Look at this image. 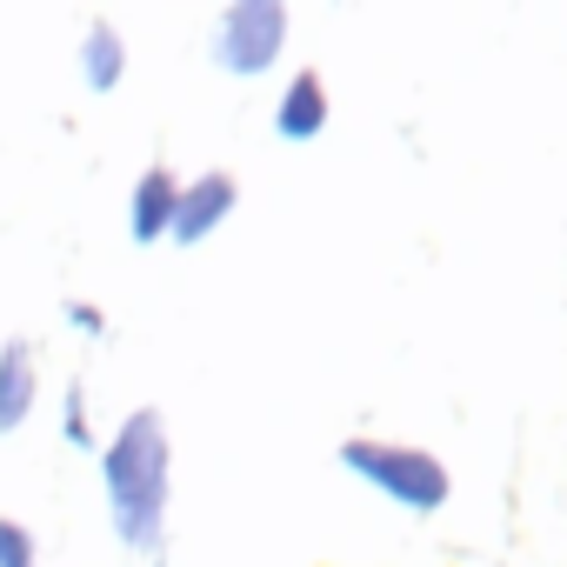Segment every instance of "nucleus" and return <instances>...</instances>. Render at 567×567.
I'll return each mask as SVG.
<instances>
[{"mask_svg": "<svg viewBox=\"0 0 567 567\" xmlns=\"http://www.w3.org/2000/svg\"><path fill=\"white\" fill-rule=\"evenodd\" d=\"M174 200H181V181L167 174V167H147L141 181H134V200H127V234L147 247V240H161L167 227H174Z\"/></svg>", "mask_w": 567, "mask_h": 567, "instance_id": "423d86ee", "label": "nucleus"}, {"mask_svg": "<svg viewBox=\"0 0 567 567\" xmlns=\"http://www.w3.org/2000/svg\"><path fill=\"white\" fill-rule=\"evenodd\" d=\"M121 74H127V48H121V34H114L107 21H94V28L81 34V81H87L94 94H114Z\"/></svg>", "mask_w": 567, "mask_h": 567, "instance_id": "6e6552de", "label": "nucleus"}, {"mask_svg": "<svg viewBox=\"0 0 567 567\" xmlns=\"http://www.w3.org/2000/svg\"><path fill=\"white\" fill-rule=\"evenodd\" d=\"M68 321H74L81 334H107V321H101V308H87V301H68Z\"/></svg>", "mask_w": 567, "mask_h": 567, "instance_id": "9b49d317", "label": "nucleus"}, {"mask_svg": "<svg viewBox=\"0 0 567 567\" xmlns=\"http://www.w3.org/2000/svg\"><path fill=\"white\" fill-rule=\"evenodd\" d=\"M274 127H280V141H315L328 127V87H321V74H295L288 81V94H280V107H274Z\"/></svg>", "mask_w": 567, "mask_h": 567, "instance_id": "0eeeda50", "label": "nucleus"}, {"mask_svg": "<svg viewBox=\"0 0 567 567\" xmlns=\"http://www.w3.org/2000/svg\"><path fill=\"white\" fill-rule=\"evenodd\" d=\"M34 394H41L34 348H28V341H8V348H0V434L28 427V414H34Z\"/></svg>", "mask_w": 567, "mask_h": 567, "instance_id": "39448f33", "label": "nucleus"}, {"mask_svg": "<svg viewBox=\"0 0 567 567\" xmlns=\"http://www.w3.org/2000/svg\"><path fill=\"white\" fill-rule=\"evenodd\" d=\"M101 481H107L114 534L134 554H161V534H167V421L154 408H134L121 421V434L101 447Z\"/></svg>", "mask_w": 567, "mask_h": 567, "instance_id": "f257e3e1", "label": "nucleus"}, {"mask_svg": "<svg viewBox=\"0 0 567 567\" xmlns=\"http://www.w3.org/2000/svg\"><path fill=\"white\" fill-rule=\"evenodd\" d=\"M0 567H41L34 534H28L21 520H8V514H0Z\"/></svg>", "mask_w": 567, "mask_h": 567, "instance_id": "9d476101", "label": "nucleus"}, {"mask_svg": "<svg viewBox=\"0 0 567 567\" xmlns=\"http://www.w3.org/2000/svg\"><path fill=\"white\" fill-rule=\"evenodd\" d=\"M61 441H68V447H94V427H87V394H81V381L61 394Z\"/></svg>", "mask_w": 567, "mask_h": 567, "instance_id": "1a4fd4ad", "label": "nucleus"}, {"mask_svg": "<svg viewBox=\"0 0 567 567\" xmlns=\"http://www.w3.org/2000/svg\"><path fill=\"white\" fill-rule=\"evenodd\" d=\"M341 467H354L368 487H381L388 501L414 507V514H434L447 501V467L421 447H394V441H348L341 447Z\"/></svg>", "mask_w": 567, "mask_h": 567, "instance_id": "f03ea898", "label": "nucleus"}, {"mask_svg": "<svg viewBox=\"0 0 567 567\" xmlns=\"http://www.w3.org/2000/svg\"><path fill=\"white\" fill-rule=\"evenodd\" d=\"M288 41V8L280 0H234L214 21V68L227 74H267Z\"/></svg>", "mask_w": 567, "mask_h": 567, "instance_id": "7ed1b4c3", "label": "nucleus"}, {"mask_svg": "<svg viewBox=\"0 0 567 567\" xmlns=\"http://www.w3.org/2000/svg\"><path fill=\"white\" fill-rule=\"evenodd\" d=\"M234 174H200V181H187L181 187V200H174V227H167V240H181V247H194V240H207L227 214H234Z\"/></svg>", "mask_w": 567, "mask_h": 567, "instance_id": "20e7f679", "label": "nucleus"}]
</instances>
